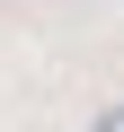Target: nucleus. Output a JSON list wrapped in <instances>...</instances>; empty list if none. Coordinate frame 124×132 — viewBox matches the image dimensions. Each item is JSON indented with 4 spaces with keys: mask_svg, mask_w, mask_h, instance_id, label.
I'll list each match as a JSON object with an SVG mask.
<instances>
[{
    "mask_svg": "<svg viewBox=\"0 0 124 132\" xmlns=\"http://www.w3.org/2000/svg\"><path fill=\"white\" fill-rule=\"evenodd\" d=\"M89 132H124V106H98V114H89Z\"/></svg>",
    "mask_w": 124,
    "mask_h": 132,
    "instance_id": "obj_1",
    "label": "nucleus"
}]
</instances>
